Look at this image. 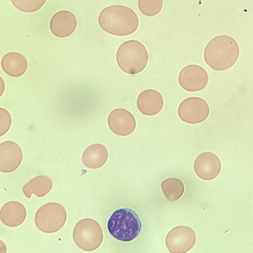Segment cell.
Instances as JSON below:
<instances>
[{
  "instance_id": "cell-12",
  "label": "cell",
  "mask_w": 253,
  "mask_h": 253,
  "mask_svg": "<svg viewBox=\"0 0 253 253\" xmlns=\"http://www.w3.org/2000/svg\"><path fill=\"white\" fill-rule=\"evenodd\" d=\"M22 151L20 146L12 141H5L0 144V170L10 172L21 164Z\"/></svg>"
},
{
  "instance_id": "cell-16",
  "label": "cell",
  "mask_w": 253,
  "mask_h": 253,
  "mask_svg": "<svg viewBox=\"0 0 253 253\" xmlns=\"http://www.w3.org/2000/svg\"><path fill=\"white\" fill-rule=\"evenodd\" d=\"M108 152L101 144H93L84 151L82 159L84 165L89 169H97L102 167L107 162Z\"/></svg>"
},
{
  "instance_id": "cell-9",
  "label": "cell",
  "mask_w": 253,
  "mask_h": 253,
  "mask_svg": "<svg viewBox=\"0 0 253 253\" xmlns=\"http://www.w3.org/2000/svg\"><path fill=\"white\" fill-rule=\"evenodd\" d=\"M178 81L180 86L190 92H197L207 85L209 75L206 70L200 65L191 64L184 67L179 72Z\"/></svg>"
},
{
  "instance_id": "cell-21",
  "label": "cell",
  "mask_w": 253,
  "mask_h": 253,
  "mask_svg": "<svg viewBox=\"0 0 253 253\" xmlns=\"http://www.w3.org/2000/svg\"><path fill=\"white\" fill-rule=\"evenodd\" d=\"M18 10L27 13L36 12L41 8L46 0H10Z\"/></svg>"
},
{
  "instance_id": "cell-2",
  "label": "cell",
  "mask_w": 253,
  "mask_h": 253,
  "mask_svg": "<svg viewBox=\"0 0 253 253\" xmlns=\"http://www.w3.org/2000/svg\"><path fill=\"white\" fill-rule=\"evenodd\" d=\"M240 48L236 41L229 36L220 35L207 44L204 58L210 68L221 71L231 68L238 60Z\"/></svg>"
},
{
  "instance_id": "cell-7",
  "label": "cell",
  "mask_w": 253,
  "mask_h": 253,
  "mask_svg": "<svg viewBox=\"0 0 253 253\" xmlns=\"http://www.w3.org/2000/svg\"><path fill=\"white\" fill-rule=\"evenodd\" d=\"M209 114L210 107L208 103L198 97H190L184 99L178 108L180 119L190 124H197L204 122Z\"/></svg>"
},
{
  "instance_id": "cell-1",
  "label": "cell",
  "mask_w": 253,
  "mask_h": 253,
  "mask_svg": "<svg viewBox=\"0 0 253 253\" xmlns=\"http://www.w3.org/2000/svg\"><path fill=\"white\" fill-rule=\"evenodd\" d=\"M100 27L106 32L117 36L133 33L139 25L137 14L130 8L113 5L104 8L98 17Z\"/></svg>"
},
{
  "instance_id": "cell-3",
  "label": "cell",
  "mask_w": 253,
  "mask_h": 253,
  "mask_svg": "<svg viewBox=\"0 0 253 253\" xmlns=\"http://www.w3.org/2000/svg\"><path fill=\"white\" fill-rule=\"evenodd\" d=\"M141 222L137 214L129 208L115 211L107 222L108 232L115 239L124 242L135 239L141 230Z\"/></svg>"
},
{
  "instance_id": "cell-15",
  "label": "cell",
  "mask_w": 253,
  "mask_h": 253,
  "mask_svg": "<svg viewBox=\"0 0 253 253\" xmlns=\"http://www.w3.org/2000/svg\"><path fill=\"white\" fill-rule=\"evenodd\" d=\"M26 215V208L17 201H9L5 204L0 210V220L9 227L19 226L24 221Z\"/></svg>"
},
{
  "instance_id": "cell-17",
  "label": "cell",
  "mask_w": 253,
  "mask_h": 253,
  "mask_svg": "<svg viewBox=\"0 0 253 253\" xmlns=\"http://www.w3.org/2000/svg\"><path fill=\"white\" fill-rule=\"evenodd\" d=\"M1 66L4 72L12 77L23 75L28 67L27 61L22 54L15 52L5 54L1 59Z\"/></svg>"
},
{
  "instance_id": "cell-18",
  "label": "cell",
  "mask_w": 253,
  "mask_h": 253,
  "mask_svg": "<svg viewBox=\"0 0 253 253\" xmlns=\"http://www.w3.org/2000/svg\"><path fill=\"white\" fill-rule=\"evenodd\" d=\"M52 187V181L49 176L38 175L31 179L23 186L22 192L28 198H30L33 194L42 197L50 192Z\"/></svg>"
},
{
  "instance_id": "cell-5",
  "label": "cell",
  "mask_w": 253,
  "mask_h": 253,
  "mask_svg": "<svg viewBox=\"0 0 253 253\" xmlns=\"http://www.w3.org/2000/svg\"><path fill=\"white\" fill-rule=\"evenodd\" d=\"M73 238L75 243L81 250L92 251L102 244L103 231L100 224L94 219L84 218L75 226Z\"/></svg>"
},
{
  "instance_id": "cell-13",
  "label": "cell",
  "mask_w": 253,
  "mask_h": 253,
  "mask_svg": "<svg viewBox=\"0 0 253 253\" xmlns=\"http://www.w3.org/2000/svg\"><path fill=\"white\" fill-rule=\"evenodd\" d=\"M77 20L74 14L67 10L55 13L49 22L51 33L58 38H66L72 34L76 29Z\"/></svg>"
},
{
  "instance_id": "cell-20",
  "label": "cell",
  "mask_w": 253,
  "mask_h": 253,
  "mask_svg": "<svg viewBox=\"0 0 253 253\" xmlns=\"http://www.w3.org/2000/svg\"><path fill=\"white\" fill-rule=\"evenodd\" d=\"M138 5L139 10L144 15L154 16L161 11L163 0H138Z\"/></svg>"
},
{
  "instance_id": "cell-14",
  "label": "cell",
  "mask_w": 253,
  "mask_h": 253,
  "mask_svg": "<svg viewBox=\"0 0 253 253\" xmlns=\"http://www.w3.org/2000/svg\"><path fill=\"white\" fill-rule=\"evenodd\" d=\"M164 99L158 91L149 89L142 91L136 100L139 111L146 116H154L159 113L164 106Z\"/></svg>"
},
{
  "instance_id": "cell-8",
  "label": "cell",
  "mask_w": 253,
  "mask_h": 253,
  "mask_svg": "<svg viewBox=\"0 0 253 253\" xmlns=\"http://www.w3.org/2000/svg\"><path fill=\"white\" fill-rule=\"evenodd\" d=\"M196 240V233L191 228L179 226L169 232L166 238V245L172 253H185L192 249Z\"/></svg>"
},
{
  "instance_id": "cell-22",
  "label": "cell",
  "mask_w": 253,
  "mask_h": 253,
  "mask_svg": "<svg viewBox=\"0 0 253 253\" xmlns=\"http://www.w3.org/2000/svg\"><path fill=\"white\" fill-rule=\"evenodd\" d=\"M0 136H1L7 132L11 124L10 114L2 108H0Z\"/></svg>"
},
{
  "instance_id": "cell-11",
  "label": "cell",
  "mask_w": 253,
  "mask_h": 253,
  "mask_svg": "<svg viewBox=\"0 0 253 253\" xmlns=\"http://www.w3.org/2000/svg\"><path fill=\"white\" fill-rule=\"evenodd\" d=\"M194 169L199 178L205 180H211L220 173L221 163L216 154L205 152L196 157L194 163Z\"/></svg>"
},
{
  "instance_id": "cell-6",
  "label": "cell",
  "mask_w": 253,
  "mask_h": 253,
  "mask_svg": "<svg viewBox=\"0 0 253 253\" xmlns=\"http://www.w3.org/2000/svg\"><path fill=\"white\" fill-rule=\"evenodd\" d=\"M66 219L67 212L62 205L48 203L38 209L35 216V223L41 231L52 233L61 229Z\"/></svg>"
},
{
  "instance_id": "cell-19",
  "label": "cell",
  "mask_w": 253,
  "mask_h": 253,
  "mask_svg": "<svg viewBox=\"0 0 253 253\" xmlns=\"http://www.w3.org/2000/svg\"><path fill=\"white\" fill-rule=\"evenodd\" d=\"M162 191L169 201L179 199L183 194L184 186L182 182L176 178H170L164 180L161 183Z\"/></svg>"
},
{
  "instance_id": "cell-10",
  "label": "cell",
  "mask_w": 253,
  "mask_h": 253,
  "mask_svg": "<svg viewBox=\"0 0 253 253\" xmlns=\"http://www.w3.org/2000/svg\"><path fill=\"white\" fill-rule=\"evenodd\" d=\"M107 122L110 130L122 136L131 134L136 126L134 116L124 108H117L112 111L108 117Z\"/></svg>"
},
{
  "instance_id": "cell-4",
  "label": "cell",
  "mask_w": 253,
  "mask_h": 253,
  "mask_svg": "<svg viewBox=\"0 0 253 253\" xmlns=\"http://www.w3.org/2000/svg\"><path fill=\"white\" fill-rule=\"evenodd\" d=\"M116 61L124 72L134 75L142 72L148 61V53L145 46L137 40L124 42L116 52Z\"/></svg>"
}]
</instances>
